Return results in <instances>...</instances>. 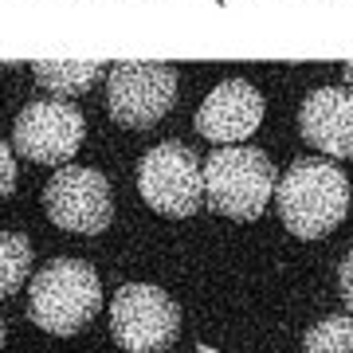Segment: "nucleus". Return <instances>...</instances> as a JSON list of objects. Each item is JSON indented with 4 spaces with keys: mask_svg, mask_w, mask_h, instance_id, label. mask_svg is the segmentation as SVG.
I'll list each match as a JSON object with an SVG mask.
<instances>
[{
    "mask_svg": "<svg viewBox=\"0 0 353 353\" xmlns=\"http://www.w3.org/2000/svg\"><path fill=\"white\" fill-rule=\"evenodd\" d=\"M275 204L290 236L322 240L350 212V176L334 161L303 157L283 173L275 189Z\"/></svg>",
    "mask_w": 353,
    "mask_h": 353,
    "instance_id": "nucleus-1",
    "label": "nucleus"
},
{
    "mask_svg": "<svg viewBox=\"0 0 353 353\" xmlns=\"http://www.w3.org/2000/svg\"><path fill=\"white\" fill-rule=\"evenodd\" d=\"M102 306V283L99 271L83 259H51L39 267L28 283V314L39 330L71 338Z\"/></svg>",
    "mask_w": 353,
    "mask_h": 353,
    "instance_id": "nucleus-2",
    "label": "nucleus"
},
{
    "mask_svg": "<svg viewBox=\"0 0 353 353\" xmlns=\"http://www.w3.org/2000/svg\"><path fill=\"white\" fill-rule=\"evenodd\" d=\"M275 189L271 157L255 145H224L204 161V196L228 220H259Z\"/></svg>",
    "mask_w": 353,
    "mask_h": 353,
    "instance_id": "nucleus-3",
    "label": "nucleus"
},
{
    "mask_svg": "<svg viewBox=\"0 0 353 353\" xmlns=\"http://www.w3.org/2000/svg\"><path fill=\"white\" fill-rule=\"evenodd\" d=\"M138 192L153 212L161 216H192L204 196V165L181 141L153 145L138 165Z\"/></svg>",
    "mask_w": 353,
    "mask_h": 353,
    "instance_id": "nucleus-4",
    "label": "nucleus"
},
{
    "mask_svg": "<svg viewBox=\"0 0 353 353\" xmlns=\"http://www.w3.org/2000/svg\"><path fill=\"white\" fill-rule=\"evenodd\" d=\"M181 330L176 303L153 283H126L110 303V334L126 353H161Z\"/></svg>",
    "mask_w": 353,
    "mask_h": 353,
    "instance_id": "nucleus-5",
    "label": "nucleus"
},
{
    "mask_svg": "<svg viewBox=\"0 0 353 353\" xmlns=\"http://www.w3.org/2000/svg\"><path fill=\"white\" fill-rule=\"evenodd\" d=\"M87 138V118L75 102L59 99H36L16 114L12 122V145L36 165H67L79 153Z\"/></svg>",
    "mask_w": 353,
    "mask_h": 353,
    "instance_id": "nucleus-6",
    "label": "nucleus"
},
{
    "mask_svg": "<svg viewBox=\"0 0 353 353\" xmlns=\"http://www.w3.org/2000/svg\"><path fill=\"white\" fill-rule=\"evenodd\" d=\"M176 99V71L165 63H114L106 71V110L118 126H157Z\"/></svg>",
    "mask_w": 353,
    "mask_h": 353,
    "instance_id": "nucleus-7",
    "label": "nucleus"
},
{
    "mask_svg": "<svg viewBox=\"0 0 353 353\" xmlns=\"http://www.w3.org/2000/svg\"><path fill=\"white\" fill-rule=\"evenodd\" d=\"M43 208H48L51 224L75 232V236H99L114 220L106 176L99 169H83V165H63L43 185Z\"/></svg>",
    "mask_w": 353,
    "mask_h": 353,
    "instance_id": "nucleus-8",
    "label": "nucleus"
},
{
    "mask_svg": "<svg viewBox=\"0 0 353 353\" xmlns=\"http://www.w3.org/2000/svg\"><path fill=\"white\" fill-rule=\"evenodd\" d=\"M259 122H263V94L243 79H224L196 110V130L220 145L248 141L259 130Z\"/></svg>",
    "mask_w": 353,
    "mask_h": 353,
    "instance_id": "nucleus-9",
    "label": "nucleus"
},
{
    "mask_svg": "<svg viewBox=\"0 0 353 353\" xmlns=\"http://www.w3.org/2000/svg\"><path fill=\"white\" fill-rule=\"evenodd\" d=\"M303 138L326 157H353V87H318L299 110Z\"/></svg>",
    "mask_w": 353,
    "mask_h": 353,
    "instance_id": "nucleus-10",
    "label": "nucleus"
},
{
    "mask_svg": "<svg viewBox=\"0 0 353 353\" xmlns=\"http://www.w3.org/2000/svg\"><path fill=\"white\" fill-rule=\"evenodd\" d=\"M110 67L94 63V59H67V63H36L32 79L48 94H87L99 79H106Z\"/></svg>",
    "mask_w": 353,
    "mask_h": 353,
    "instance_id": "nucleus-11",
    "label": "nucleus"
},
{
    "mask_svg": "<svg viewBox=\"0 0 353 353\" xmlns=\"http://www.w3.org/2000/svg\"><path fill=\"white\" fill-rule=\"evenodd\" d=\"M32 275V243L16 232H0V299H8Z\"/></svg>",
    "mask_w": 353,
    "mask_h": 353,
    "instance_id": "nucleus-12",
    "label": "nucleus"
},
{
    "mask_svg": "<svg viewBox=\"0 0 353 353\" xmlns=\"http://www.w3.org/2000/svg\"><path fill=\"white\" fill-rule=\"evenodd\" d=\"M306 353H353V318L350 314H334L322 318L303 341Z\"/></svg>",
    "mask_w": 353,
    "mask_h": 353,
    "instance_id": "nucleus-13",
    "label": "nucleus"
},
{
    "mask_svg": "<svg viewBox=\"0 0 353 353\" xmlns=\"http://www.w3.org/2000/svg\"><path fill=\"white\" fill-rule=\"evenodd\" d=\"M12 189H16V153H12L8 141L0 138V201H4Z\"/></svg>",
    "mask_w": 353,
    "mask_h": 353,
    "instance_id": "nucleus-14",
    "label": "nucleus"
},
{
    "mask_svg": "<svg viewBox=\"0 0 353 353\" xmlns=\"http://www.w3.org/2000/svg\"><path fill=\"white\" fill-rule=\"evenodd\" d=\"M338 290H341V303L350 306V314H353V252L338 267Z\"/></svg>",
    "mask_w": 353,
    "mask_h": 353,
    "instance_id": "nucleus-15",
    "label": "nucleus"
},
{
    "mask_svg": "<svg viewBox=\"0 0 353 353\" xmlns=\"http://www.w3.org/2000/svg\"><path fill=\"white\" fill-rule=\"evenodd\" d=\"M341 75H345V87H353V63L345 67V71H341Z\"/></svg>",
    "mask_w": 353,
    "mask_h": 353,
    "instance_id": "nucleus-16",
    "label": "nucleus"
},
{
    "mask_svg": "<svg viewBox=\"0 0 353 353\" xmlns=\"http://www.w3.org/2000/svg\"><path fill=\"white\" fill-rule=\"evenodd\" d=\"M192 353H220V350H212V345H201V350H192Z\"/></svg>",
    "mask_w": 353,
    "mask_h": 353,
    "instance_id": "nucleus-17",
    "label": "nucleus"
},
{
    "mask_svg": "<svg viewBox=\"0 0 353 353\" xmlns=\"http://www.w3.org/2000/svg\"><path fill=\"white\" fill-rule=\"evenodd\" d=\"M0 345H4V318H0Z\"/></svg>",
    "mask_w": 353,
    "mask_h": 353,
    "instance_id": "nucleus-18",
    "label": "nucleus"
},
{
    "mask_svg": "<svg viewBox=\"0 0 353 353\" xmlns=\"http://www.w3.org/2000/svg\"><path fill=\"white\" fill-rule=\"evenodd\" d=\"M0 71H4V63H0Z\"/></svg>",
    "mask_w": 353,
    "mask_h": 353,
    "instance_id": "nucleus-19",
    "label": "nucleus"
}]
</instances>
